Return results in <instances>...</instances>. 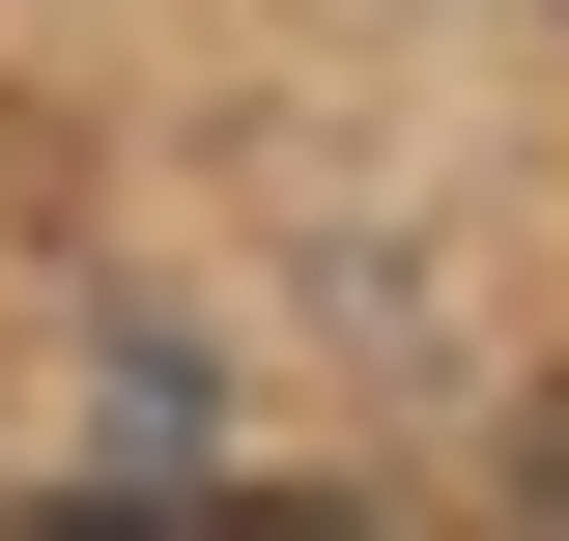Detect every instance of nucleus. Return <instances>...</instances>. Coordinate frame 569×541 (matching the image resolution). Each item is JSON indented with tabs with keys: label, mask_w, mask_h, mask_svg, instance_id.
I'll return each instance as SVG.
<instances>
[{
	"label": "nucleus",
	"mask_w": 569,
	"mask_h": 541,
	"mask_svg": "<svg viewBox=\"0 0 569 541\" xmlns=\"http://www.w3.org/2000/svg\"><path fill=\"white\" fill-rule=\"evenodd\" d=\"M29 541H342V513H284V484H58Z\"/></svg>",
	"instance_id": "obj_1"
}]
</instances>
